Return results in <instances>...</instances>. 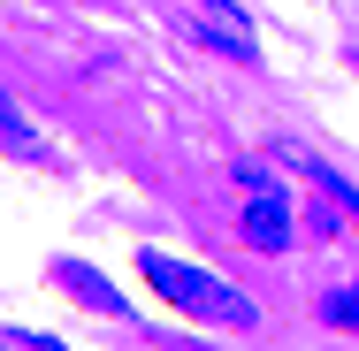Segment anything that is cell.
<instances>
[{
	"label": "cell",
	"instance_id": "obj_5",
	"mask_svg": "<svg viewBox=\"0 0 359 351\" xmlns=\"http://www.w3.org/2000/svg\"><path fill=\"white\" fill-rule=\"evenodd\" d=\"M0 153H8V160H46L39 130H31V123L15 115V99H8V92H0Z\"/></svg>",
	"mask_w": 359,
	"mask_h": 351
},
{
	"label": "cell",
	"instance_id": "obj_4",
	"mask_svg": "<svg viewBox=\"0 0 359 351\" xmlns=\"http://www.w3.org/2000/svg\"><path fill=\"white\" fill-rule=\"evenodd\" d=\"M46 275L62 282V290H69L76 305H92V313H107V321H123V313H130V298H123V290H115V282L100 275V268H92V260H69V252H62V260H54V268H46Z\"/></svg>",
	"mask_w": 359,
	"mask_h": 351
},
{
	"label": "cell",
	"instance_id": "obj_7",
	"mask_svg": "<svg viewBox=\"0 0 359 351\" xmlns=\"http://www.w3.org/2000/svg\"><path fill=\"white\" fill-rule=\"evenodd\" d=\"M321 321H329V329H359V275L337 282V290L321 298Z\"/></svg>",
	"mask_w": 359,
	"mask_h": 351
},
{
	"label": "cell",
	"instance_id": "obj_6",
	"mask_svg": "<svg viewBox=\"0 0 359 351\" xmlns=\"http://www.w3.org/2000/svg\"><path fill=\"white\" fill-rule=\"evenodd\" d=\"M290 160H298V168H306L313 184H321V199H337V207H344V214L359 221V191L344 184V176H337V168H329V160H321V153H298V145H290Z\"/></svg>",
	"mask_w": 359,
	"mask_h": 351
},
{
	"label": "cell",
	"instance_id": "obj_3",
	"mask_svg": "<svg viewBox=\"0 0 359 351\" xmlns=\"http://www.w3.org/2000/svg\"><path fill=\"white\" fill-rule=\"evenodd\" d=\"M237 237H245L252 252H290V237H298V207L283 199V184H268V191H245Z\"/></svg>",
	"mask_w": 359,
	"mask_h": 351
},
{
	"label": "cell",
	"instance_id": "obj_2",
	"mask_svg": "<svg viewBox=\"0 0 359 351\" xmlns=\"http://www.w3.org/2000/svg\"><path fill=\"white\" fill-rule=\"evenodd\" d=\"M176 31H191L199 46H215L229 62H260V39H252V23H245L229 0H191V8L176 15Z\"/></svg>",
	"mask_w": 359,
	"mask_h": 351
},
{
	"label": "cell",
	"instance_id": "obj_1",
	"mask_svg": "<svg viewBox=\"0 0 359 351\" xmlns=\"http://www.w3.org/2000/svg\"><path fill=\"white\" fill-rule=\"evenodd\" d=\"M138 275L153 282V298H168V305H184V313H199V321H222V329H260V305L237 290V282L207 275V268H191V260H168V252H138Z\"/></svg>",
	"mask_w": 359,
	"mask_h": 351
}]
</instances>
